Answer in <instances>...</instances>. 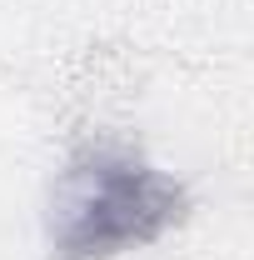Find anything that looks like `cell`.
I'll return each instance as SVG.
<instances>
[{
  "label": "cell",
  "mask_w": 254,
  "mask_h": 260,
  "mask_svg": "<svg viewBox=\"0 0 254 260\" xmlns=\"http://www.w3.org/2000/svg\"><path fill=\"white\" fill-rule=\"evenodd\" d=\"M190 195L175 175H164L145 155L120 145L75 150L50 185V255L55 260H115L125 250L155 245L170 225H180Z\"/></svg>",
  "instance_id": "cell-1"
}]
</instances>
